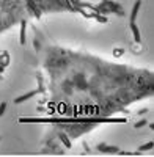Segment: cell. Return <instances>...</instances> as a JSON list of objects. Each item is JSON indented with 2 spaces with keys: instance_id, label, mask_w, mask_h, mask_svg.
I'll return each mask as SVG.
<instances>
[{
  "instance_id": "obj_1",
  "label": "cell",
  "mask_w": 154,
  "mask_h": 157,
  "mask_svg": "<svg viewBox=\"0 0 154 157\" xmlns=\"http://www.w3.org/2000/svg\"><path fill=\"white\" fill-rule=\"evenodd\" d=\"M35 49L41 63L40 85L16 98L14 102L22 104L38 94H49L50 98H43V105H38V112L46 113L47 118L72 98V102L50 121L55 127L61 126V132L55 137L66 135L72 141L99 124L124 123L113 115L129 112L126 110L127 105L152 96L151 69L120 64L85 52L54 46L44 41L40 32L35 30ZM41 120L44 118L33 121Z\"/></svg>"
},
{
  "instance_id": "obj_2",
  "label": "cell",
  "mask_w": 154,
  "mask_h": 157,
  "mask_svg": "<svg viewBox=\"0 0 154 157\" xmlns=\"http://www.w3.org/2000/svg\"><path fill=\"white\" fill-rule=\"evenodd\" d=\"M80 14L87 19H96L101 24L109 22V16H123V6L104 0L90 3L87 0H0V35L14 25L29 24L30 19H41L49 14Z\"/></svg>"
},
{
  "instance_id": "obj_3",
  "label": "cell",
  "mask_w": 154,
  "mask_h": 157,
  "mask_svg": "<svg viewBox=\"0 0 154 157\" xmlns=\"http://www.w3.org/2000/svg\"><path fill=\"white\" fill-rule=\"evenodd\" d=\"M19 43L22 46H25V43H27V24H21V32H19Z\"/></svg>"
},
{
  "instance_id": "obj_4",
  "label": "cell",
  "mask_w": 154,
  "mask_h": 157,
  "mask_svg": "<svg viewBox=\"0 0 154 157\" xmlns=\"http://www.w3.org/2000/svg\"><path fill=\"white\" fill-rule=\"evenodd\" d=\"M140 6H142V0H137L135 5H134V8H132V13H131V21H129V22H137V16H138Z\"/></svg>"
},
{
  "instance_id": "obj_5",
  "label": "cell",
  "mask_w": 154,
  "mask_h": 157,
  "mask_svg": "<svg viewBox=\"0 0 154 157\" xmlns=\"http://www.w3.org/2000/svg\"><path fill=\"white\" fill-rule=\"evenodd\" d=\"M0 64H2L3 68H6L8 64H10V54H8L6 50L0 52Z\"/></svg>"
},
{
  "instance_id": "obj_6",
  "label": "cell",
  "mask_w": 154,
  "mask_h": 157,
  "mask_svg": "<svg viewBox=\"0 0 154 157\" xmlns=\"http://www.w3.org/2000/svg\"><path fill=\"white\" fill-rule=\"evenodd\" d=\"M152 146H154V141H152V140H149V141L146 143V145H142L138 149H140V151H146V149H152Z\"/></svg>"
},
{
  "instance_id": "obj_7",
  "label": "cell",
  "mask_w": 154,
  "mask_h": 157,
  "mask_svg": "<svg viewBox=\"0 0 154 157\" xmlns=\"http://www.w3.org/2000/svg\"><path fill=\"white\" fill-rule=\"evenodd\" d=\"M6 109H8V102H2V104H0V116L5 115Z\"/></svg>"
},
{
  "instance_id": "obj_8",
  "label": "cell",
  "mask_w": 154,
  "mask_h": 157,
  "mask_svg": "<svg viewBox=\"0 0 154 157\" xmlns=\"http://www.w3.org/2000/svg\"><path fill=\"white\" fill-rule=\"evenodd\" d=\"M146 124H148V121H146V120H142V121H138L137 124H134V127H135V129H140V127H145Z\"/></svg>"
},
{
  "instance_id": "obj_9",
  "label": "cell",
  "mask_w": 154,
  "mask_h": 157,
  "mask_svg": "<svg viewBox=\"0 0 154 157\" xmlns=\"http://www.w3.org/2000/svg\"><path fill=\"white\" fill-rule=\"evenodd\" d=\"M115 57H120V55H123V49H115Z\"/></svg>"
},
{
  "instance_id": "obj_10",
  "label": "cell",
  "mask_w": 154,
  "mask_h": 157,
  "mask_svg": "<svg viewBox=\"0 0 154 157\" xmlns=\"http://www.w3.org/2000/svg\"><path fill=\"white\" fill-rule=\"evenodd\" d=\"M3 72H5V68L2 66V64H0V75H2V77H3Z\"/></svg>"
}]
</instances>
